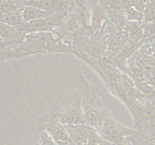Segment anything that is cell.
I'll return each instance as SVG.
<instances>
[{"label":"cell","instance_id":"277c9868","mask_svg":"<svg viewBox=\"0 0 155 145\" xmlns=\"http://www.w3.org/2000/svg\"><path fill=\"white\" fill-rule=\"evenodd\" d=\"M65 127L74 144L86 145L92 128L86 124L65 125Z\"/></svg>","mask_w":155,"mask_h":145},{"label":"cell","instance_id":"5bb4252c","mask_svg":"<svg viewBox=\"0 0 155 145\" xmlns=\"http://www.w3.org/2000/svg\"><path fill=\"white\" fill-rule=\"evenodd\" d=\"M38 145H58V143L46 130H43L39 136Z\"/></svg>","mask_w":155,"mask_h":145},{"label":"cell","instance_id":"5b68a950","mask_svg":"<svg viewBox=\"0 0 155 145\" xmlns=\"http://www.w3.org/2000/svg\"><path fill=\"white\" fill-rule=\"evenodd\" d=\"M45 130H46L52 136L53 138L56 140L58 143H71V142H73L68 131H67L65 125L61 123L58 119L57 121H54V122L48 124Z\"/></svg>","mask_w":155,"mask_h":145},{"label":"cell","instance_id":"6da1fadb","mask_svg":"<svg viewBox=\"0 0 155 145\" xmlns=\"http://www.w3.org/2000/svg\"><path fill=\"white\" fill-rule=\"evenodd\" d=\"M98 132L103 140L113 143L124 141L127 137L133 134V130L120 125L107 117L104 125Z\"/></svg>","mask_w":155,"mask_h":145},{"label":"cell","instance_id":"8fae6325","mask_svg":"<svg viewBox=\"0 0 155 145\" xmlns=\"http://www.w3.org/2000/svg\"><path fill=\"white\" fill-rule=\"evenodd\" d=\"M136 64L149 76L155 70V59L150 56H144L139 59Z\"/></svg>","mask_w":155,"mask_h":145},{"label":"cell","instance_id":"7a4b0ae2","mask_svg":"<svg viewBox=\"0 0 155 145\" xmlns=\"http://www.w3.org/2000/svg\"><path fill=\"white\" fill-rule=\"evenodd\" d=\"M58 119L64 125L85 124L83 106L80 103L69 106L59 113Z\"/></svg>","mask_w":155,"mask_h":145},{"label":"cell","instance_id":"4fadbf2b","mask_svg":"<svg viewBox=\"0 0 155 145\" xmlns=\"http://www.w3.org/2000/svg\"><path fill=\"white\" fill-rule=\"evenodd\" d=\"M125 10L126 18L129 21H142L144 20L143 12L136 8L135 6L127 8Z\"/></svg>","mask_w":155,"mask_h":145},{"label":"cell","instance_id":"ac0fdd59","mask_svg":"<svg viewBox=\"0 0 155 145\" xmlns=\"http://www.w3.org/2000/svg\"><path fill=\"white\" fill-rule=\"evenodd\" d=\"M144 36L149 37L155 35V21L154 22H147L142 27Z\"/></svg>","mask_w":155,"mask_h":145},{"label":"cell","instance_id":"9a60e30c","mask_svg":"<svg viewBox=\"0 0 155 145\" xmlns=\"http://www.w3.org/2000/svg\"><path fill=\"white\" fill-rule=\"evenodd\" d=\"M123 43V37L120 35H114L110 38L108 42L109 48L111 51H116L121 48Z\"/></svg>","mask_w":155,"mask_h":145},{"label":"cell","instance_id":"8992f818","mask_svg":"<svg viewBox=\"0 0 155 145\" xmlns=\"http://www.w3.org/2000/svg\"><path fill=\"white\" fill-rule=\"evenodd\" d=\"M20 13L25 22L42 19V18H47L52 14L51 11H47L42 10L40 8L30 5H25L22 8H21Z\"/></svg>","mask_w":155,"mask_h":145},{"label":"cell","instance_id":"7c38bea8","mask_svg":"<svg viewBox=\"0 0 155 145\" xmlns=\"http://www.w3.org/2000/svg\"><path fill=\"white\" fill-rule=\"evenodd\" d=\"M17 0H0V11L5 14L19 12L21 8Z\"/></svg>","mask_w":155,"mask_h":145},{"label":"cell","instance_id":"52a82bcc","mask_svg":"<svg viewBox=\"0 0 155 145\" xmlns=\"http://www.w3.org/2000/svg\"><path fill=\"white\" fill-rule=\"evenodd\" d=\"M21 30L0 21V37L6 41H12L19 36Z\"/></svg>","mask_w":155,"mask_h":145},{"label":"cell","instance_id":"d6986e66","mask_svg":"<svg viewBox=\"0 0 155 145\" xmlns=\"http://www.w3.org/2000/svg\"><path fill=\"white\" fill-rule=\"evenodd\" d=\"M103 2L108 8L116 9L122 6L123 0H103Z\"/></svg>","mask_w":155,"mask_h":145},{"label":"cell","instance_id":"44dd1931","mask_svg":"<svg viewBox=\"0 0 155 145\" xmlns=\"http://www.w3.org/2000/svg\"><path fill=\"white\" fill-rule=\"evenodd\" d=\"M18 2H24V4H25L26 2H30V0H17Z\"/></svg>","mask_w":155,"mask_h":145},{"label":"cell","instance_id":"2e32d148","mask_svg":"<svg viewBox=\"0 0 155 145\" xmlns=\"http://www.w3.org/2000/svg\"><path fill=\"white\" fill-rule=\"evenodd\" d=\"M144 20L145 23L155 21V4L149 3L143 11Z\"/></svg>","mask_w":155,"mask_h":145},{"label":"cell","instance_id":"e0dca14e","mask_svg":"<svg viewBox=\"0 0 155 145\" xmlns=\"http://www.w3.org/2000/svg\"><path fill=\"white\" fill-rule=\"evenodd\" d=\"M101 139L102 138H101L99 132L97 130L92 128L86 145H100Z\"/></svg>","mask_w":155,"mask_h":145},{"label":"cell","instance_id":"30bf717a","mask_svg":"<svg viewBox=\"0 0 155 145\" xmlns=\"http://www.w3.org/2000/svg\"><path fill=\"white\" fill-rule=\"evenodd\" d=\"M106 18H107V14L103 8L98 5L94 6L92 14V27L94 28H98L101 25L103 21Z\"/></svg>","mask_w":155,"mask_h":145},{"label":"cell","instance_id":"9c48e42d","mask_svg":"<svg viewBox=\"0 0 155 145\" xmlns=\"http://www.w3.org/2000/svg\"><path fill=\"white\" fill-rule=\"evenodd\" d=\"M136 85L144 97L155 103V88L148 81L137 82Z\"/></svg>","mask_w":155,"mask_h":145},{"label":"cell","instance_id":"ba28073f","mask_svg":"<svg viewBox=\"0 0 155 145\" xmlns=\"http://www.w3.org/2000/svg\"><path fill=\"white\" fill-rule=\"evenodd\" d=\"M25 5L33 6L42 10L51 11L58 5V0H30L25 3Z\"/></svg>","mask_w":155,"mask_h":145},{"label":"cell","instance_id":"3957f363","mask_svg":"<svg viewBox=\"0 0 155 145\" xmlns=\"http://www.w3.org/2000/svg\"><path fill=\"white\" fill-rule=\"evenodd\" d=\"M85 124L99 131L105 122L106 117L101 110L95 107L89 105L83 106Z\"/></svg>","mask_w":155,"mask_h":145},{"label":"cell","instance_id":"7402d4cb","mask_svg":"<svg viewBox=\"0 0 155 145\" xmlns=\"http://www.w3.org/2000/svg\"><path fill=\"white\" fill-rule=\"evenodd\" d=\"M150 3H152V4H155V0H150Z\"/></svg>","mask_w":155,"mask_h":145},{"label":"cell","instance_id":"ffe728a7","mask_svg":"<svg viewBox=\"0 0 155 145\" xmlns=\"http://www.w3.org/2000/svg\"><path fill=\"white\" fill-rule=\"evenodd\" d=\"M100 145H130V144L127 143V141H126V140L122 142L113 143V142H109V141H107V140L101 139V143H100Z\"/></svg>","mask_w":155,"mask_h":145}]
</instances>
